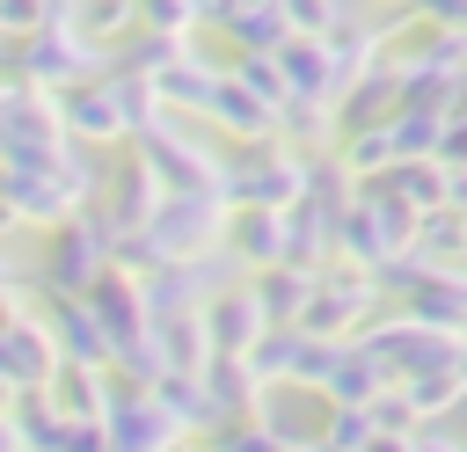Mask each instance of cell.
<instances>
[{"instance_id":"6da1fadb","label":"cell","mask_w":467,"mask_h":452,"mask_svg":"<svg viewBox=\"0 0 467 452\" xmlns=\"http://www.w3.org/2000/svg\"><path fill=\"white\" fill-rule=\"evenodd\" d=\"M226 197L234 204H299L306 197V168L263 139V153H248L241 168H226Z\"/></svg>"},{"instance_id":"7a4b0ae2","label":"cell","mask_w":467,"mask_h":452,"mask_svg":"<svg viewBox=\"0 0 467 452\" xmlns=\"http://www.w3.org/2000/svg\"><path fill=\"white\" fill-rule=\"evenodd\" d=\"M109 452H175V437H182V423L168 416V401L146 386V394H117L109 401Z\"/></svg>"},{"instance_id":"3957f363","label":"cell","mask_w":467,"mask_h":452,"mask_svg":"<svg viewBox=\"0 0 467 452\" xmlns=\"http://www.w3.org/2000/svg\"><path fill=\"white\" fill-rule=\"evenodd\" d=\"M372 292H379V277L358 262V270H336V277H321L314 284V299H306V313H299V328L306 335H343L365 306H372Z\"/></svg>"},{"instance_id":"277c9868","label":"cell","mask_w":467,"mask_h":452,"mask_svg":"<svg viewBox=\"0 0 467 452\" xmlns=\"http://www.w3.org/2000/svg\"><path fill=\"white\" fill-rule=\"evenodd\" d=\"M204 328H212V357H248V350H255V335L270 328V313H263L255 284H241V292L204 299Z\"/></svg>"},{"instance_id":"5b68a950","label":"cell","mask_w":467,"mask_h":452,"mask_svg":"<svg viewBox=\"0 0 467 452\" xmlns=\"http://www.w3.org/2000/svg\"><path fill=\"white\" fill-rule=\"evenodd\" d=\"M234 248L248 262H292V204H241L234 211Z\"/></svg>"},{"instance_id":"8992f818","label":"cell","mask_w":467,"mask_h":452,"mask_svg":"<svg viewBox=\"0 0 467 452\" xmlns=\"http://www.w3.org/2000/svg\"><path fill=\"white\" fill-rule=\"evenodd\" d=\"M51 313H58L51 328H58V343H66L73 365H117V343H109V328H102V313L88 299H58Z\"/></svg>"},{"instance_id":"52a82bcc","label":"cell","mask_w":467,"mask_h":452,"mask_svg":"<svg viewBox=\"0 0 467 452\" xmlns=\"http://www.w3.org/2000/svg\"><path fill=\"white\" fill-rule=\"evenodd\" d=\"M44 386H51V401H58L66 416H88V423H102L109 401H117V394L102 386V365H58Z\"/></svg>"},{"instance_id":"ba28073f","label":"cell","mask_w":467,"mask_h":452,"mask_svg":"<svg viewBox=\"0 0 467 452\" xmlns=\"http://www.w3.org/2000/svg\"><path fill=\"white\" fill-rule=\"evenodd\" d=\"M277 66H285V80H292V95H306V102H321V95H336V66H328V44H321V36H285V51H277Z\"/></svg>"},{"instance_id":"9c48e42d","label":"cell","mask_w":467,"mask_h":452,"mask_svg":"<svg viewBox=\"0 0 467 452\" xmlns=\"http://www.w3.org/2000/svg\"><path fill=\"white\" fill-rule=\"evenodd\" d=\"M314 284H321V277H314L306 262H270V270H263V284H255V299H263V313H270V321H292V328H299V313H306Z\"/></svg>"},{"instance_id":"30bf717a","label":"cell","mask_w":467,"mask_h":452,"mask_svg":"<svg viewBox=\"0 0 467 452\" xmlns=\"http://www.w3.org/2000/svg\"><path fill=\"white\" fill-rule=\"evenodd\" d=\"M409 313L416 321H431V328H467V277H452L445 262L409 292Z\"/></svg>"},{"instance_id":"8fae6325","label":"cell","mask_w":467,"mask_h":452,"mask_svg":"<svg viewBox=\"0 0 467 452\" xmlns=\"http://www.w3.org/2000/svg\"><path fill=\"white\" fill-rule=\"evenodd\" d=\"M226 29H234V44H241V51H285V36H292V22H285V7H277V0H234Z\"/></svg>"},{"instance_id":"7c38bea8","label":"cell","mask_w":467,"mask_h":452,"mask_svg":"<svg viewBox=\"0 0 467 452\" xmlns=\"http://www.w3.org/2000/svg\"><path fill=\"white\" fill-rule=\"evenodd\" d=\"M73 131H88V139H117V131H131V117H124V102H117V87H88V95H66V109H58Z\"/></svg>"},{"instance_id":"4fadbf2b","label":"cell","mask_w":467,"mask_h":452,"mask_svg":"<svg viewBox=\"0 0 467 452\" xmlns=\"http://www.w3.org/2000/svg\"><path fill=\"white\" fill-rule=\"evenodd\" d=\"M328 452H365L372 437H379V423H372V401H328V416H321V430H314Z\"/></svg>"},{"instance_id":"5bb4252c","label":"cell","mask_w":467,"mask_h":452,"mask_svg":"<svg viewBox=\"0 0 467 452\" xmlns=\"http://www.w3.org/2000/svg\"><path fill=\"white\" fill-rule=\"evenodd\" d=\"M212 452H285V437H277L270 423L234 416V423H219V430H212Z\"/></svg>"},{"instance_id":"9a60e30c","label":"cell","mask_w":467,"mask_h":452,"mask_svg":"<svg viewBox=\"0 0 467 452\" xmlns=\"http://www.w3.org/2000/svg\"><path fill=\"white\" fill-rule=\"evenodd\" d=\"M277 7H285L292 36H328L336 29V0H277Z\"/></svg>"},{"instance_id":"2e32d148","label":"cell","mask_w":467,"mask_h":452,"mask_svg":"<svg viewBox=\"0 0 467 452\" xmlns=\"http://www.w3.org/2000/svg\"><path fill=\"white\" fill-rule=\"evenodd\" d=\"M401 22H423V29H467V0H401Z\"/></svg>"},{"instance_id":"e0dca14e","label":"cell","mask_w":467,"mask_h":452,"mask_svg":"<svg viewBox=\"0 0 467 452\" xmlns=\"http://www.w3.org/2000/svg\"><path fill=\"white\" fill-rule=\"evenodd\" d=\"M409 452H467V445H460V437H452V430H438V423H431V416H423V423H416V430H409Z\"/></svg>"},{"instance_id":"ac0fdd59","label":"cell","mask_w":467,"mask_h":452,"mask_svg":"<svg viewBox=\"0 0 467 452\" xmlns=\"http://www.w3.org/2000/svg\"><path fill=\"white\" fill-rule=\"evenodd\" d=\"M0 452H22V430H15V416L0 408Z\"/></svg>"},{"instance_id":"d6986e66","label":"cell","mask_w":467,"mask_h":452,"mask_svg":"<svg viewBox=\"0 0 467 452\" xmlns=\"http://www.w3.org/2000/svg\"><path fill=\"white\" fill-rule=\"evenodd\" d=\"M452 372H460V386H467V335H460V350H452Z\"/></svg>"},{"instance_id":"ffe728a7","label":"cell","mask_w":467,"mask_h":452,"mask_svg":"<svg viewBox=\"0 0 467 452\" xmlns=\"http://www.w3.org/2000/svg\"><path fill=\"white\" fill-rule=\"evenodd\" d=\"M204 452H212V445H204Z\"/></svg>"}]
</instances>
